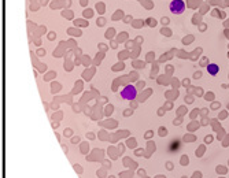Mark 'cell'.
I'll return each mask as SVG.
<instances>
[{"label":"cell","mask_w":229,"mask_h":178,"mask_svg":"<svg viewBox=\"0 0 229 178\" xmlns=\"http://www.w3.org/2000/svg\"><path fill=\"white\" fill-rule=\"evenodd\" d=\"M121 96L124 99H128V100H132V99L136 97V89L133 86H126L124 90H122Z\"/></svg>","instance_id":"2"},{"label":"cell","mask_w":229,"mask_h":178,"mask_svg":"<svg viewBox=\"0 0 229 178\" xmlns=\"http://www.w3.org/2000/svg\"><path fill=\"white\" fill-rule=\"evenodd\" d=\"M211 141H213V137H210V136L204 138V142H206V144H209V142H211Z\"/></svg>","instance_id":"10"},{"label":"cell","mask_w":229,"mask_h":178,"mask_svg":"<svg viewBox=\"0 0 229 178\" xmlns=\"http://www.w3.org/2000/svg\"><path fill=\"white\" fill-rule=\"evenodd\" d=\"M180 163H181V166H188V163H189L188 156H187V155L183 156V158H181V160H180Z\"/></svg>","instance_id":"4"},{"label":"cell","mask_w":229,"mask_h":178,"mask_svg":"<svg viewBox=\"0 0 229 178\" xmlns=\"http://www.w3.org/2000/svg\"><path fill=\"white\" fill-rule=\"evenodd\" d=\"M216 171L218 174H226V169H224V167H221V166H217Z\"/></svg>","instance_id":"5"},{"label":"cell","mask_w":229,"mask_h":178,"mask_svg":"<svg viewBox=\"0 0 229 178\" xmlns=\"http://www.w3.org/2000/svg\"><path fill=\"white\" fill-rule=\"evenodd\" d=\"M166 167H167V170H173V163H171V162H167Z\"/></svg>","instance_id":"9"},{"label":"cell","mask_w":229,"mask_h":178,"mask_svg":"<svg viewBox=\"0 0 229 178\" xmlns=\"http://www.w3.org/2000/svg\"><path fill=\"white\" fill-rule=\"evenodd\" d=\"M206 70L210 76H217V74L220 73V66H218L217 63H209L206 67Z\"/></svg>","instance_id":"3"},{"label":"cell","mask_w":229,"mask_h":178,"mask_svg":"<svg viewBox=\"0 0 229 178\" xmlns=\"http://www.w3.org/2000/svg\"><path fill=\"white\" fill-rule=\"evenodd\" d=\"M202 177H203V174L200 173V171H195L192 175V178H202Z\"/></svg>","instance_id":"6"},{"label":"cell","mask_w":229,"mask_h":178,"mask_svg":"<svg viewBox=\"0 0 229 178\" xmlns=\"http://www.w3.org/2000/svg\"><path fill=\"white\" fill-rule=\"evenodd\" d=\"M181 178H187V175H184V177H181Z\"/></svg>","instance_id":"11"},{"label":"cell","mask_w":229,"mask_h":178,"mask_svg":"<svg viewBox=\"0 0 229 178\" xmlns=\"http://www.w3.org/2000/svg\"><path fill=\"white\" fill-rule=\"evenodd\" d=\"M200 77H202V73H200V71H198V73H195V74H193V78H196V80L200 78Z\"/></svg>","instance_id":"7"},{"label":"cell","mask_w":229,"mask_h":178,"mask_svg":"<svg viewBox=\"0 0 229 178\" xmlns=\"http://www.w3.org/2000/svg\"><path fill=\"white\" fill-rule=\"evenodd\" d=\"M159 134H161L162 137H163V136H166V134H167V130H166V129H163V128H162V129H161V133H159Z\"/></svg>","instance_id":"8"},{"label":"cell","mask_w":229,"mask_h":178,"mask_svg":"<svg viewBox=\"0 0 229 178\" xmlns=\"http://www.w3.org/2000/svg\"><path fill=\"white\" fill-rule=\"evenodd\" d=\"M169 10H170V13L180 15V14H183L185 11V3L183 0H173L169 4Z\"/></svg>","instance_id":"1"}]
</instances>
